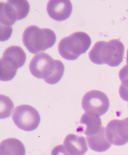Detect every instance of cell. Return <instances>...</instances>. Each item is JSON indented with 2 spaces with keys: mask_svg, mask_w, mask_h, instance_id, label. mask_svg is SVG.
Segmentation results:
<instances>
[{
  "mask_svg": "<svg viewBox=\"0 0 128 155\" xmlns=\"http://www.w3.org/2000/svg\"><path fill=\"white\" fill-rule=\"evenodd\" d=\"M29 68L33 76L44 79L51 85L58 83L65 71V67L61 61L54 60L45 53L35 55L31 61Z\"/></svg>",
  "mask_w": 128,
  "mask_h": 155,
  "instance_id": "obj_1",
  "label": "cell"
},
{
  "mask_svg": "<svg viewBox=\"0 0 128 155\" xmlns=\"http://www.w3.org/2000/svg\"><path fill=\"white\" fill-rule=\"evenodd\" d=\"M124 53L125 47L122 42L118 39H114L109 42L96 43L89 56L93 63L97 65L106 64L109 66L116 67L123 62Z\"/></svg>",
  "mask_w": 128,
  "mask_h": 155,
  "instance_id": "obj_2",
  "label": "cell"
},
{
  "mask_svg": "<svg viewBox=\"0 0 128 155\" xmlns=\"http://www.w3.org/2000/svg\"><path fill=\"white\" fill-rule=\"evenodd\" d=\"M23 41L31 53L36 54L52 47L56 41V35L51 29L30 26L24 31Z\"/></svg>",
  "mask_w": 128,
  "mask_h": 155,
  "instance_id": "obj_3",
  "label": "cell"
},
{
  "mask_svg": "<svg viewBox=\"0 0 128 155\" xmlns=\"http://www.w3.org/2000/svg\"><path fill=\"white\" fill-rule=\"evenodd\" d=\"M91 39L87 34L78 32L62 39L58 45L59 53L67 60L73 61L88 50Z\"/></svg>",
  "mask_w": 128,
  "mask_h": 155,
  "instance_id": "obj_4",
  "label": "cell"
},
{
  "mask_svg": "<svg viewBox=\"0 0 128 155\" xmlns=\"http://www.w3.org/2000/svg\"><path fill=\"white\" fill-rule=\"evenodd\" d=\"M26 60V54L22 48L17 46L8 48L1 59V81L12 80L16 76L18 69L23 66Z\"/></svg>",
  "mask_w": 128,
  "mask_h": 155,
  "instance_id": "obj_5",
  "label": "cell"
},
{
  "mask_svg": "<svg viewBox=\"0 0 128 155\" xmlns=\"http://www.w3.org/2000/svg\"><path fill=\"white\" fill-rule=\"evenodd\" d=\"M1 25L11 26L18 20L24 19L30 11V5L27 1L12 0L6 3H0Z\"/></svg>",
  "mask_w": 128,
  "mask_h": 155,
  "instance_id": "obj_6",
  "label": "cell"
},
{
  "mask_svg": "<svg viewBox=\"0 0 128 155\" xmlns=\"http://www.w3.org/2000/svg\"><path fill=\"white\" fill-rule=\"evenodd\" d=\"M12 119L15 125L25 131H33L39 126L40 115L39 112L30 105H22L15 109Z\"/></svg>",
  "mask_w": 128,
  "mask_h": 155,
  "instance_id": "obj_7",
  "label": "cell"
},
{
  "mask_svg": "<svg viewBox=\"0 0 128 155\" xmlns=\"http://www.w3.org/2000/svg\"><path fill=\"white\" fill-rule=\"evenodd\" d=\"M82 104L86 113L101 116L109 110L110 101L107 96L103 92L93 90L87 92L84 95Z\"/></svg>",
  "mask_w": 128,
  "mask_h": 155,
  "instance_id": "obj_8",
  "label": "cell"
},
{
  "mask_svg": "<svg viewBox=\"0 0 128 155\" xmlns=\"http://www.w3.org/2000/svg\"><path fill=\"white\" fill-rule=\"evenodd\" d=\"M106 135L109 142L116 146H122L128 142V118L123 120H114L108 123Z\"/></svg>",
  "mask_w": 128,
  "mask_h": 155,
  "instance_id": "obj_9",
  "label": "cell"
},
{
  "mask_svg": "<svg viewBox=\"0 0 128 155\" xmlns=\"http://www.w3.org/2000/svg\"><path fill=\"white\" fill-rule=\"evenodd\" d=\"M73 7L70 1L52 0L48 3V14L52 19L63 21L68 19L72 13Z\"/></svg>",
  "mask_w": 128,
  "mask_h": 155,
  "instance_id": "obj_10",
  "label": "cell"
},
{
  "mask_svg": "<svg viewBox=\"0 0 128 155\" xmlns=\"http://www.w3.org/2000/svg\"><path fill=\"white\" fill-rule=\"evenodd\" d=\"M64 146L72 155H84L88 151L85 138L75 134H70L66 137Z\"/></svg>",
  "mask_w": 128,
  "mask_h": 155,
  "instance_id": "obj_11",
  "label": "cell"
},
{
  "mask_svg": "<svg viewBox=\"0 0 128 155\" xmlns=\"http://www.w3.org/2000/svg\"><path fill=\"white\" fill-rule=\"evenodd\" d=\"M87 140L90 148L98 152L106 151L112 145L107 138L106 129L103 126L98 133L90 136H87Z\"/></svg>",
  "mask_w": 128,
  "mask_h": 155,
  "instance_id": "obj_12",
  "label": "cell"
},
{
  "mask_svg": "<svg viewBox=\"0 0 128 155\" xmlns=\"http://www.w3.org/2000/svg\"><path fill=\"white\" fill-rule=\"evenodd\" d=\"M80 123L86 125L85 129L82 132L86 135L87 136H90L98 133L102 127V121L99 116L88 113H85L83 115Z\"/></svg>",
  "mask_w": 128,
  "mask_h": 155,
  "instance_id": "obj_13",
  "label": "cell"
},
{
  "mask_svg": "<svg viewBox=\"0 0 128 155\" xmlns=\"http://www.w3.org/2000/svg\"><path fill=\"white\" fill-rule=\"evenodd\" d=\"M26 150L21 141L15 138H9L2 142L0 155H25Z\"/></svg>",
  "mask_w": 128,
  "mask_h": 155,
  "instance_id": "obj_14",
  "label": "cell"
},
{
  "mask_svg": "<svg viewBox=\"0 0 128 155\" xmlns=\"http://www.w3.org/2000/svg\"><path fill=\"white\" fill-rule=\"evenodd\" d=\"M119 78L122 84L119 88L121 98L128 102V66L126 65L119 72Z\"/></svg>",
  "mask_w": 128,
  "mask_h": 155,
  "instance_id": "obj_15",
  "label": "cell"
},
{
  "mask_svg": "<svg viewBox=\"0 0 128 155\" xmlns=\"http://www.w3.org/2000/svg\"><path fill=\"white\" fill-rule=\"evenodd\" d=\"M14 106L9 97L1 95V119H5L10 116Z\"/></svg>",
  "mask_w": 128,
  "mask_h": 155,
  "instance_id": "obj_16",
  "label": "cell"
},
{
  "mask_svg": "<svg viewBox=\"0 0 128 155\" xmlns=\"http://www.w3.org/2000/svg\"><path fill=\"white\" fill-rule=\"evenodd\" d=\"M13 32L11 26L1 25V41H6L11 37Z\"/></svg>",
  "mask_w": 128,
  "mask_h": 155,
  "instance_id": "obj_17",
  "label": "cell"
},
{
  "mask_svg": "<svg viewBox=\"0 0 128 155\" xmlns=\"http://www.w3.org/2000/svg\"><path fill=\"white\" fill-rule=\"evenodd\" d=\"M51 155H72L67 151L64 145H58L52 150Z\"/></svg>",
  "mask_w": 128,
  "mask_h": 155,
  "instance_id": "obj_18",
  "label": "cell"
},
{
  "mask_svg": "<svg viewBox=\"0 0 128 155\" xmlns=\"http://www.w3.org/2000/svg\"><path fill=\"white\" fill-rule=\"evenodd\" d=\"M127 65H128V51H127Z\"/></svg>",
  "mask_w": 128,
  "mask_h": 155,
  "instance_id": "obj_19",
  "label": "cell"
}]
</instances>
